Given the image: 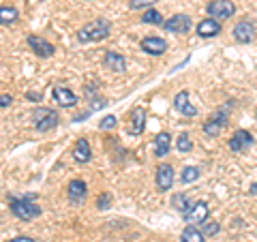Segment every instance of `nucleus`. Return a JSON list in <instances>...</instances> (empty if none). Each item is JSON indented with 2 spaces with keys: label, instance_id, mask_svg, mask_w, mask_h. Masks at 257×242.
Returning a JSON list of instances; mask_svg holds the SVG:
<instances>
[{
  "label": "nucleus",
  "instance_id": "32",
  "mask_svg": "<svg viewBox=\"0 0 257 242\" xmlns=\"http://www.w3.org/2000/svg\"><path fill=\"white\" fill-rule=\"evenodd\" d=\"M0 101H3V103H0V105H3V109H7V107H9L11 103H13V99H11L9 94H3V99H0Z\"/></svg>",
  "mask_w": 257,
  "mask_h": 242
},
{
  "label": "nucleus",
  "instance_id": "30",
  "mask_svg": "<svg viewBox=\"0 0 257 242\" xmlns=\"http://www.w3.org/2000/svg\"><path fill=\"white\" fill-rule=\"evenodd\" d=\"M219 229H221V225L219 223H206V227H204V236H216L219 233Z\"/></svg>",
  "mask_w": 257,
  "mask_h": 242
},
{
  "label": "nucleus",
  "instance_id": "18",
  "mask_svg": "<svg viewBox=\"0 0 257 242\" xmlns=\"http://www.w3.org/2000/svg\"><path fill=\"white\" fill-rule=\"evenodd\" d=\"M197 35L202 37V39H210V37H216V35H221V24L219 20H214V18H206L197 24Z\"/></svg>",
  "mask_w": 257,
  "mask_h": 242
},
{
  "label": "nucleus",
  "instance_id": "29",
  "mask_svg": "<svg viewBox=\"0 0 257 242\" xmlns=\"http://www.w3.org/2000/svg\"><path fill=\"white\" fill-rule=\"evenodd\" d=\"M157 0H128V9H144V7L155 5Z\"/></svg>",
  "mask_w": 257,
  "mask_h": 242
},
{
  "label": "nucleus",
  "instance_id": "4",
  "mask_svg": "<svg viewBox=\"0 0 257 242\" xmlns=\"http://www.w3.org/2000/svg\"><path fill=\"white\" fill-rule=\"evenodd\" d=\"M58 114L50 107H37L32 111V123H35V129L39 133H47L52 129L58 127Z\"/></svg>",
  "mask_w": 257,
  "mask_h": 242
},
{
  "label": "nucleus",
  "instance_id": "1",
  "mask_svg": "<svg viewBox=\"0 0 257 242\" xmlns=\"http://www.w3.org/2000/svg\"><path fill=\"white\" fill-rule=\"evenodd\" d=\"M111 32V24L107 18H96L92 22L84 24L82 28L77 30V41L79 43H92V41H103L107 39Z\"/></svg>",
  "mask_w": 257,
  "mask_h": 242
},
{
  "label": "nucleus",
  "instance_id": "22",
  "mask_svg": "<svg viewBox=\"0 0 257 242\" xmlns=\"http://www.w3.org/2000/svg\"><path fill=\"white\" fill-rule=\"evenodd\" d=\"M15 20H18V9H15V7H3V9H0V24H3V26H9Z\"/></svg>",
  "mask_w": 257,
  "mask_h": 242
},
{
  "label": "nucleus",
  "instance_id": "3",
  "mask_svg": "<svg viewBox=\"0 0 257 242\" xmlns=\"http://www.w3.org/2000/svg\"><path fill=\"white\" fill-rule=\"evenodd\" d=\"M229 109H234V101H227L223 107H219L214 114L206 120L204 125V133L208 137H216L225 127H227V116H229Z\"/></svg>",
  "mask_w": 257,
  "mask_h": 242
},
{
  "label": "nucleus",
  "instance_id": "33",
  "mask_svg": "<svg viewBox=\"0 0 257 242\" xmlns=\"http://www.w3.org/2000/svg\"><path fill=\"white\" fill-rule=\"evenodd\" d=\"M7 242H35V240H32V238H28V236H15V238L7 240Z\"/></svg>",
  "mask_w": 257,
  "mask_h": 242
},
{
  "label": "nucleus",
  "instance_id": "28",
  "mask_svg": "<svg viewBox=\"0 0 257 242\" xmlns=\"http://www.w3.org/2000/svg\"><path fill=\"white\" fill-rule=\"evenodd\" d=\"M116 116L114 114H111V116H105V118H103L101 120V123H99V127H101V131H109V129H114L116 127Z\"/></svg>",
  "mask_w": 257,
  "mask_h": 242
},
{
  "label": "nucleus",
  "instance_id": "23",
  "mask_svg": "<svg viewBox=\"0 0 257 242\" xmlns=\"http://www.w3.org/2000/svg\"><path fill=\"white\" fill-rule=\"evenodd\" d=\"M142 22L144 24H152V26H163V15H161L159 11H155V9H146V13L142 15Z\"/></svg>",
  "mask_w": 257,
  "mask_h": 242
},
{
  "label": "nucleus",
  "instance_id": "26",
  "mask_svg": "<svg viewBox=\"0 0 257 242\" xmlns=\"http://www.w3.org/2000/svg\"><path fill=\"white\" fill-rule=\"evenodd\" d=\"M176 148H178V152H191L193 150L191 135L189 133H180L178 135V142H176Z\"/></svg>",
  "mask_w": 257,
  "mask_h": 242
},
{
  "label": "nucleus",
  "instance_id": "17",
  "mask_svg": "<svg viewBox=\"0 0 257 242\" xmlns=\"http://www.w3.org/2000/svg\"><path fill=\"white\" fill-rule=\"evenodd\" d=\"M54 99L60 103L62 107H73V105H77V96H75V92L71 90V88H67V86H54Z\"/></svg>",
  "mask_w": 257,
  "mask_h": 242
},
{
  "label": "nucleus",
  "instance_id": "7",
  "mask_svg": "<svg viewBox=\"0 0 257 242\" xmlns=\"http://www.w3.org/2000/svg\"><path fill=\"white\" fill-rule=\"evenodd\" d=\"M67 197L71 206H82L88 197V187L84 180H71L67 187Z\"/></svg>",
  "mask_w": 257,
  "mask_h": 242
},
{
  "label": "nucleus",
  "instance_id": "16",
  "mask_svg": "<svg viewBox=\"0 0 257 242\" xmlns=\"http://www.w3.org/2000/svg\"><path fill=\"white\" fill-rule=\"evenodd\" d=\"M140 45H142V50L150 56H163L167 52V43L161 37H146Z\"/></svg>",
  "mask_w": 257,
  "mask_h": 242
},
{
  "label": "nucleus",
  "instance_id": "13",
  "mask_svg": "<svg viewBox=\"0 0 257 242\" xmlns=\"http://www.w3.org/2000/svg\"><path fill=\"white\" fill-rule=\"evenodd\" d=\"M174 107H176V111H180V114L187 116V118L197 116V107L189 103V92L187 90H180L178 94L174 96Z\"/></svg>",
  "mask_w": 257,
  "mask_h": 242
},
{
  "label": "nucleus",
  "instance_id": "15",
  "mask_svg": "<svg viewBox=\"0 0 257 242\" xmlns=\"http://www.w3.org/2000/svg\"><path fill=\"white\" fill-rule=\"evenodd\" d=\"M174 184V167L172 165H159L157 167V189L159 191H170Z\"/></svg>",
  "mask_w": 257,
  "mask_h": 242
},
{
  "label": "nucleus",
  "instance_id": "20",
  "mask_svg": "<svg viewBox=\"0 0 257 242\" xmlns=\"http://www.w3.org/2000/svg\"><path fill=\"white\" fill-rule=\"evenodd\" d=\"M73 159L77 161V163H88V161L92 159V150H90V144H88L86 137L77 140L75 150H73Z\"/></svg>",
  "mask_w": 257,
  "mask_h": 242
},
{
  "label": "nucleus",
  "instance_id": "2",
  "mask_svg": "<svg viewBox=\"0 0 257 242\" xmlns=\"http://www.w3.org/2000/svg\"><path fill=\"white\" fill-rule=\"evenodd\" d=\"M35 197L37 195H24V197H15V195H9V208L11 212L18 216L20 221H30V219H37L41 216V206L35 204Z\"/></svg>",
  "mask_w": 257,
  "mask_h": 242
},
{
  "label": "nucleus",
  "instance_id": "9",
  "mask_svg": "<svg viewBox=\"0 0 257 242\" xmlns=\"http://www.w3.org/2000/svg\"><path fill=\"white\" fill-rule=\"evenodd\" d=\"M255 144V137L248 133V131H244V129H238V131L231 135V140H229V150L231 152H242V150H246V148H251Z\"/></svg>",
  "mask_w": 257,
  "mask_h": 242
},
{
  "label": "nucleus",
  "instance_id": "21",
  "mask_svg": "<svg viewBox=\"0 0 257 242\" xmlns=\"http://www.w3.org/2000/svg\"><path fill=\"white\" fill-rule=\"evenodd\" d=\"M204 231H199L195 225H187L180 233V242H204Z\"/></svg>",
  "mask_w": 257,
  "mask_h": 242
},
{
  "label": "nucleus",
  "instance_id": "19",
  "mask_svg": "<svg viewBox=\"0 0 257 242\" xmlns=\"http://www.w3.org/2000/svg\"><path fill=\"white\" fill-rule=\"evenodd\" d=\"M152 148H155V157H165L167 152H170V148H172V137H170V133H159L157 137H155V142H152Z\"/></svg>",
  "mask_w": 257,
  "mask_h": 242
},
{
  "label": "nucleus",
  "instance_id": "8",
  "mask_svg": "<svg viewBox=\"0 0 257 242\" xmlns=\"http://www.w3.org/2000/svg\"><path fill=\"white\" fill-rule=\"evenodd\" d=\"M144 129H146V109L144 107H133L131 109V120H128V127H126V133L128 135H142Z\"/></svg>",
  "mask_w": 257,
  "mask_h": 242
},
{
  "label": "nucleus",
  "instance_id": "25",
  "mask_svg": "<svg viewBox=\"0 0 257 242\" xmlns=\"http://www.w3.org/2000/svg\"><path fill=\"white\" fill-rule=\"evenodd\" d=\"M172 206L176 208V210H180L182 214H184V212H187L189 208H191V204H189V197L184 195V193H176V195L172 197Z\"/></svg>",
  "mask_w": 257,
  "mask_h": 242
},
{
  "label": "nucleus",
  "instance_id": "27",
  "mask_svg": "<svg viewBox=\"0 0 257 242\" xmlns=\"http://www.w3.org/2000/svg\"><path fill=\"white\" fill-rule=\"evenodd\" d=\"M109 206H111V193H101L99 199H96V208L99 210H107Z\"/></svg>",
  "mask_w": 257,
  "mask_h": 242
},
{
  "label": "nucleus",
  "instance_id": "35",
  "mask_svg": "<svg viewBox=\"0 0 257 242\" xmlns=\"http://www.w3.org/2000/svg\"><path fill=\"white\" fill-rule=\"evenodd\" d=\"M248 193H251V195H257V182H253V184H251V189H248Z\"/></svg>",
  "mask_w": 257,
  "mask_h": 242
},
{
  "label": "nucleus",
  "instance_id": "10",
  "mask_svg": "<svg viewBox=\"0 0 257 242\" xmlns=\"http://www.w3.org/2000/svg\"><path fill=\"white\" fill-rule=\"evenodd\" d=\"M26 41H28V47H30V50L35 52L37 56H41V58H50V56H54V52H56V47H54L50 41H45L43 37L30 35Z\"/></svg>",
  "mask_w": 257,
  "mask_h": 242
},
{
  "label": "nucleus",
  "instance_id": "34",
  "mask_svg": "<svg viewBox=\"0 0 257 242\" xmlns=\"http://www.w3.org/2000/svg\"><path fill=\"white\" fill-rule=\"evenodd\" d=\"M26 96H28L30 101H41V99H43V96H41V94H37V92H28Z\"/></svg>",
  "mask_w": 257,
  "mask_h": 242
},
{
  "label": "nucleus",
  "instance_id": "24",
  "mask_svg": "<svg viewBox=\"0 0 257 242\" xmlns=\"http://www.w3.org/2000/svg\"><path fill=\"white\" fill-rule=\"evenodd\" d=\"M199 167H195V165H189V167H184L182 169V174H180V180L184 182V184H191V182H195L197 178H199Z\"/></svg>",
  "mask_w": 257,
  "mask_h": 242
},
{
  "label": "nucleus",
  "instance_id": "14",
  "mask_svg": "<svg viewBox=\"0 0 257 242\" xmlns=\"http://www.w3.org/2000/svg\"><path fill=\"white\" fill-rule=\"evenodd\" d=\"M103 64H105L109 71H114V73H124L126 71V58L122 54L111 52V50H107L105 56H103Z\"/></svg>",
  "mask_w": 257,
  "mask_h": 242
},
{
  "label": "nucleus",
  "instance_id": "5",
  "mask_svg": "<svg viewBox=\"0 0 257 242\" xmlns=\"http://www.w3.org/2000/svg\"><path fill=\"white\" fill-rule=\"evenodd\" d=\"M206 11L214 20H227L236 13V5L231 0H212V3H208Z\"/></svg>",
  "mask_w": 257,
  "mask_h": 242
},
{
  "label": "nucleus",
  "instance_id": "6",
  "mask_svg": "<svg viewBox=\"0 0 257 242\" xmlns=\"http://www.w3.org/2000/svg\"><path fill=\"white\" fill-rule=\"evenodd\" d=\"M208 216H210V208H208L206 201H195V204H191V208L184 212V223L199 225V223H206Z\"/></svg>",
  "mask_w": 257,
  "mask_h": 242
},
{
  "label": "nucleus",
  "instance_id": "31",
  "mask_svg": "<svg viewBox=\"0 0 257 242\" xmlns=\"http://www.w3.org/2000/svg\"><path fill=\"white\" fill-rule=\"evenodd\" d=\"M107 105V101L105 99H92V103H90V109H103V107H105Z\"/></svg>",
  "mask_w": 257,
  "mask_h": 242
},
{
  "label": "nucleus",
  "instance_id": "11",
  "mask_svg": "<svg viewBox=\"0 0 257 242\" xmlns=\"http://www.w3.org/2000/svg\"><path fill=\"white\" fill-rule=\"evenodd\" d=\"M163 28H165L167 32H174V35H184V32L191 30V18H189V15H184V13L174 15V18L165 20Z\"/></svg>",
  "mask_w": 257,
  "mask_h": 242
},
{
  "label": "nucleus",
  "instance_id": "12",
  "mask_svg": "<svg viewBox=\"0 0 257 242\" xmlns=\"http://www.w3.org/2000/svg\"><path fill=\"white\" fill-rule=\"evenodd\" d=\"M231 35H234V39L238 43H251L255 39V26L248 20H242L234 26V32H231Z\"/></svg>",
  "mask_w": 257,
  "mask_h": 242
},
{
  "label": "nucleus",
  "instance_id": "36",
  "mask_svg": "<svg viewBox=\"0 0 257 242\" xmlns=\"http://www.w3.org/2000/svg\"><path fill=\"white\" fill-rule=\"evenodd\" d=\"M255 118H257V111H255Z\"/></svg>",
  "mask_w": 257,
  "mask_h": 242
}]
</instances>
